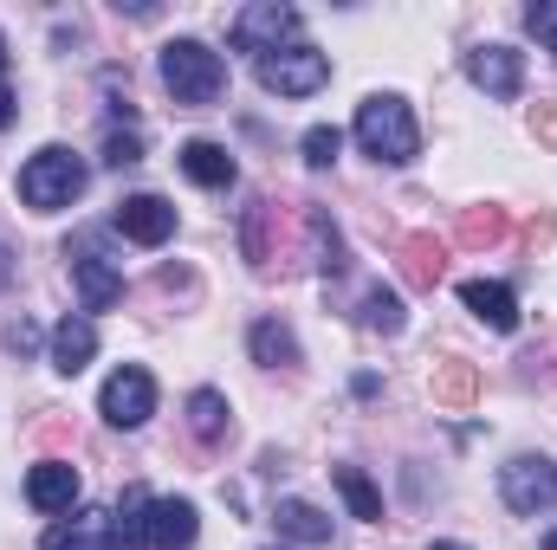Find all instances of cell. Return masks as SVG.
Instances as JSON below:
<instances>
[{
    "label": "cell",
    "instance_id": "obj_1",
    "mask_svg": "<svg viewBox=\"0 0 557 550\" xmlns=\"http://www.w3.org/2000/svg\"><path fill=\"white\" fill-rule=\"evenodd\" d=\"M350 130H357V142H363V155H376V162H389V168H403V162L421 155V130H416V117H409V104H403L396 91L363 98Z\"/></svg>",
    "mask_w": 557,
    "mask_h": 550
},
{
    "label": "cell",
    "instance_id": "obj_2",
    "mask_svg": "<svg viewBox=\"0 0 557 550\" xmlns=\"http://www.w3.org/2000/svg\"><path fill=\"white\" fill-rule=\"evenodd\" d=\"M162 85L175 104H214L227 91V59L201 39H169L162 46Z\"/></svg>",
    "mask_w": 557,
    "mask_h": 550
},
{
    "label": "cell",
    "instance_id": "obj_3",
    "mask_svg": "<svg viewBox=\"0 0 557 550\" xmlns=\"http://www.w3.org/2000/svg\"><path fill=\"white\" fill-rule=\"evenodd\" d=\"M85 195V162L65 149V142H46L26 168H20V201L39 208V214H59Z\"/></svg>",
    "mask_w": 557,
    "mask_h": 550
},
{
    "label": "cell",
    "instance_id": "obj_4",
    "mask_svg": "<svg viewBox=\"0 0 557 550\" xmlns=\"http://www.w3.org/2000/svg\"><path fill=\"white\" fill-rule=\"evenodd\" d=\"M253 72H260V85H267L273 98H311V91L331 78V59H324L318 46H285V52L253 59Z\"/></svg>",
    "mask_w": 557,
    "mask_h": 550
},
{
    "label": "cell",
    "instance_id": "obj_5",
    "mask_svg": "<svg viewBox=\"0 0 557 550\" xmlns=\"http://www.w3.org/2000/svg\"><path fill=\"white\" fill-rule=\"evenodd\" d=\"M227 39H234V52H253V59L285 52V46L298 39V7H278V0L240 7V13H234V26H227Z\"/></svg>",
    "mask_w": 557,
    "mask_h": 550
},
{
    "label": "cell",
    "instance_id": "obj_6",
    "mask_svg": "<svg viewBox=\"0 0 557 550\" xmlns=\"http://www.w3.org/2000/svg\"><path fill=\"white\" fill-rule=\"evenodd\" d=\"M499 492H506L512 512L539 518V512H552L557 505V466L545 460V453H519V460L499 466Z\"/></svg>",
    "mask_w": 557,
    "mask_h": 550
},
{
    "label": "cell",
    "instance_id": "obj_7",
    "mask_svg": "<svg viewBox=\"0 0 557 550\" xmlns=\"http://www.w3.org/2000/svg\"><path fill=\"white\" fill-rule=\"evenodd\" d=\"M65 260H72V278H78V298H85V311H111L117 298H124V273L98 253V234H78V240H65Z\"/></svg>",
    "mask_w": 557,
    "mask_h": 550
},
{
    "label": "cell",
    "instance_id": "obj_8",
    "mask_svg": "<svg viewBox=\"0 0 557 550\" xmlns=\"http://www.w3.org/2000/svg\"><path fill=\"white\" fill-rule=\"evenodd\" d=\"M98 414L111 421V427H143L149 414H156V383H149V370L137 363H124V370H111V383H104V396H98Z\"/></svg>",
    "mask_w": 557,
    "mask_h": 550
},
{
    "label": "cell",
    "instance_id": "obj_9",
    "mask_svg": "<svg viewBox=\"0 0 557 550\" xmlns=\"http://www.w3.org/2000/svg\"><path fill=\"white\" fill-rule=\"evenodd\" d=\"M111 227H117L124 240H137V247H162V240L175 234V208H169L162 195H124L117 214H111Z\"/></svg>",
    "mask_w": 557,
    "mask_h": 550
},
{
    "label": "cell",
    "instance_id": "obj_10",
    "mask_svg": "<svg viewBox=\"0 0 557 550\" xmlns=\"http://www.w3.org/2000/svg\"><path fill=\"white\" fill-rule=\"evenodd\" d=\"M467 78H473L486 98H519L525 59H519L512 46H473V52H467Z\"/></svg>",
    "mask_w": 557,
    "mask_h": 550
},
{
    "label": "cell",
    "instance_id": "obj_11",
    "mask_svg": "<svg viewBox=\"0 0 557 550\" xmlns=\"http://www.w3.org/2000/svg\"><path fill=\"white\" fill-rule=\"evenodd\" d=\"M460 304H467L486 330H519V298H512V285H499V278H467V285H460Z\"/></svg>",
    "mask_w": 557,
    "mask_h": 550
},
{
    "label": "cell",
    "instance_id": "obj_12",
    "mask_svg": "<svg viewBox=\"0 0 557 550\" xmlns=\"http://www.w3.org/2000/svg\"><path fill=\"white\" fill-rule=\"evenodd\" d=\"M26 499H33L39 512H72V505H78V466H72V460H39V466L26 473Z\"/></svg>",
    "mask_w": 557,
    "mask_h": 550
},
{
    "label": "cell",
    "instance_id": "obj_13",
    "mask_svg": "<svg viewBox=\"0 0 557 550\" xmlns=\"http://www.w3.org/2000/svg\"><path fill=\"white\" fill-rule=\"evenodd\" d=\"M182 175L195 182V188H234V175H240V162L227 155V142H208V137H195V142H182Z\"/></svg>",
    "mask_w": 557,
    "mask_h": 550
},
{
    "label": "cell",
    "instance_id": "obj_14",
    "mask_svg": "<svg viewBox=\"0 0 557 550\" xmlns=\"http://www.w3.org/2000/svg\"><path fill=\"white\" fill-rule=\"evenodd\" d=\"M91 357H98V324H91L85 311H72V317L52 330V370H59V376H78Z\"/></svg>",
    "mask_w": 557,
    "mask_h": 550
},
{
    "label": "cell",
    "instance_id": "obj_15",
    "mask_svg": "<svg viewBox=\"0 0 557 550\" xmlns=\"http://www.w3.org/2000/svg\"><path fill=\"white\" fill-rule=\"evenodd\" d=\"M195 532H201V518H195L188 499H156L149 505V550H188Z\"/></svg>",
    "mask_w": 557,
    "mask_h": 550
},
{
    "label": "cell",
    "instance_id": "obj_16",
    "mask_svg": "<svg viewBox=\"0 0 557 550\" xmlns=\"http://www.w3.org/2000/svg\"><path fill=\"white\" fill-rule=\"evenodd\" d=\"M39 550H117V532H111V512H72L65 525L46 532Z\"/></svg>",
    "mask_w": 557,
    "mask_h": 550
},
{
    "label": "cell",
    "instance_id": "obj_17",
    "mask_svg": "<svg viewBox=\"0 0 557 550\" xmlns=\"http://www.w3.org/2000/svg\"><path fill=\"white\" fill-rule=\"evenodd\" d=\"M396 260H403V278H409L416 291H434V285L447 278V240H434V234H409V240L396 247Z\"/></svg>",
    "mask_w": 557,
    "mask_h": 550
},
{
    "label": "cell",
    "instance_id": "obj_18",
    "mask_svg": "<svg viewBox=\"0 0 557 550\" xmlns=\"http://www.w3.org/2000/svg\"><path fill=\"white\" fill-rule=\"evenodd\" d=\"M298 214H305V234H311V266L324 278H337L350 260H344V240H337V227H331V214L318 208V201H298Z\"/></svg>",
    "mask_w": 557,
    "mask_h": 550
},
{
    "label": "cell",
    "instance_id": "obj_19",
    "mask_svg": "<svg viewBox=\"0 0 557 550\" xmlns=\"http://www.w3.org/2000/svg\"><path fill=\"white\" fill-rule=\"evenodd\" d=\"M227 427H234V409H227L221 389H195V396H188V434H195L201 447H221Z\"/></svg>",
    "mask_w": 557,
    "mask_h": 550
},
{
    "label": "cell",
    "instance_id": "obj_20",
    "mask_svg": "<svg viewBox=\"0 0 557 550\" xmlns=\"http://www.w3.org/2000/svg\"><path fill=\"white\" fill-rule=\"evenodd\" d=\"M273 525H278V538H292V545H311V550L331 545V518L318 505H305V499H278Z\"/></svg>",
    "mask_w": 557,
    "mask_h": 550
},
{
    "label": "cell",
    "instance_id": "obj_21",
    "mask_svg": "<svg viewBox=\"0 0 557 550\" xmlns=\"http://www.w3.org/2000/svg\"><path fill=\"white\" fill-rule=\"evenodd\" d=\"M357 324H363L370 337H403L409 311H403V298H396L389 285H370V291L357 298Z\"/></svg>",
    "mask_w": 557,
    "mask_h": 550
},
{
    "label": "cell",
    "instance_id": "obj_22",
    "mask_svg": "<svg viewBox=\"0 0 557 550\" xmlns=\"http://www.w3.org/2000/svg\"><path fill=\"white\" fill-rule=\"evenodd\" d=\"M247 350H253V363H267V370H298V337H292L278 317H260V324L247 330Z\"/></svg>",
    "mask_w": 557,
    "mask_h": 550
},
{
    "label": "cell",
    "instance_id": "obj_23",
    "mask_svg": "<svg viewBox=\"0 0 557 550\" xmlns=\"http://www.w3.org/2000/svg\"><path fill=\"white\" fill-rule=\"evenodd\" d=\"M434 402L441 409H473V396H480V370L473 363H460V357H447V363H434Z\"/></svg>",
    "mask_w": 557,
    "mask_h": 550
},
{
    "label": "cell",
    "instance_id": "obj_24",
    "mask_svg": "<svg viewBox=\"0 0 557 550\" xmlns=\"http://www.w3.org/2000/svg\"><path fill=\"white\" fill-rule=\"evenodd\" d=\"M149 492L131 486L124 499H117V512H111V532H117V550H149Z\"/></svg>",
    "mask_w": 557,
    "mask_h": 550
},
{
    "label": "cell",
    "instance_id": "obj_25",
    "mask_svg": "<svg viewBox=\"0 0 557 550\" xmlns=\"http://www.w3.org/2000/svg\"><path fill=\"white\" fill-rule=\"evenodd\" d=\"M506 234H512V214H506V208H493V201H486V208H467V214H460V227H454V240H460V247H473V253H480V247H499Z\"/></svg>",
    "mask_w": 557,
    "mask_h": 550
},
{
    "label": "cell",
    "instance_id": "obj_26",
    "mask_svg": "<svg viewBox=\"0 0 557 550\" xmlns=\"http://www.w3.org/2000/svg\"><path fill=\"white\" fill-rule=\"evenodd\" d=\"M337 492L350 499V512H357V518L383 525V499H376V486L363 479V466H337Z\"/></svg>",
    "mask_w": 557,
    "mask_h": 550
},
{
    "label": "cell",
    "instance_id": "obj_27",
    "mask_svg": "<svg viewBox=\"0 0 557 550\" xmlns=\"http://www.w3.org/2000/svg\"><path fill=\"white\" fill-rule=\"evenodd\" d=\"M337 149H344V130H331V124H311V130H305V162H311V168H331Z\"/></svg>",
    "mask_w": 557,
    "mask_h": 550
},
{
    "label": "cell",
    "instance_id": "obj_28",
    "mask_svg": "<svg viewBox=\"0 0 557 550\" xmlns=\"http://www.w3.org/2000/svg\"><path fill=\"white\" fill-rule=\"evenodd\" d=\"M104 162H111V168H131V162H143V137H137V130H117V124H111V130H104Z\"/></svg>",
    "mask_w": 557,
    "mask_h": 550
},
{
    "label": "cell",
    "instance_id": "obj_29",
    "mask_svg": "<svg viewBox=\"0 0 557 550\" xmlns=\"http://www.w3.org/2000/svg\"><path fill=\"white\" fill-rule=\"evenodd\" d=\"M525 26H532V33H539V39H545V46L557 52V0H539V7H525Z\"/></svg>",
    "mask_w": 557,
    "mask_h": 550
},
{
    "label": "cell",
    "instance_id": "obj_30",
    "mask_svg": "<svg viewBox=\"0 0 557 550\" xmlns=\"http://www.w3.org/2000/svg\"><path fill=\"white\" fill-rule=\"evenodd\" d=\"M532 137L557 149V104H539V111H532Z\"/></svg>",
    "mask_w": 557,
    "mask_h": 550
},
{
    "label": "cell",
    "instance_id": "obj_31",
    "mask_svg": "<svg viewBox=\"0 0 557 550\" xmlns=\"http://www.w3.org/2000/svg\"><path fill=\"white\" fill-rule=\"evenodd\" d=\"M13 111H20V104H13V85H7V78H0V130H7V124H13Z\"/></svg>",
    "mask_w": 557,
    "mask_h": 550
},
{
    "label": "cell",
    "instance_id": "obj_32",
    "mask_svg": "<svg viewBox=\"0 0 557 550\" xmlns=\"http://www.w3.org/2000/svg\"><path fill=\"white\" fill-rule=\"evenodd\" d=\"M0 78H7V39H0Z\"/></svg>",
    "mask_w": 557,
    "mask_h": 550
},
{
    "label": "cell",
    "instance_id": "obj_33",
    "mask_svg": "<svg viewBox=\"0 0 557 550\" xmlns=\"http://www.w3.org/2000/svg\"><path fill=\"white\" fill-rule=\"evenodd\" d=\"M539 550H557V532H552V538H545V545H539Z\"/></svg>",
    "mask_w": 557,
    "mask_h": 550
},
{
    "label": "cell",
    "instance_id": "obj_34",
    "mask_svg": "<svg viewBox=\"0 0 557 550\" xmlns=\"http://www.w3.org/2000/svg\"><path fill=\"white\" fill-rule=\"evenodd\" d=\"M428 550H467V545H428Z\"/></svg>",
    "mask_w": 557,
    "mask_h": 550
}]
</instances>
